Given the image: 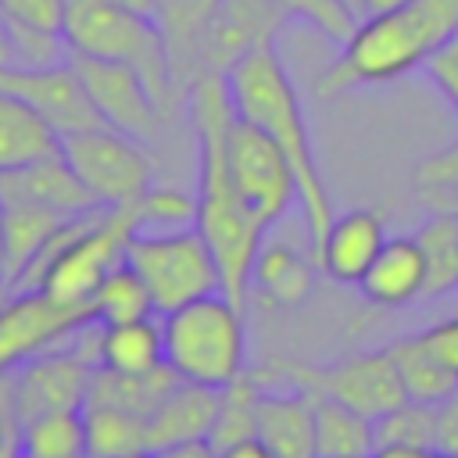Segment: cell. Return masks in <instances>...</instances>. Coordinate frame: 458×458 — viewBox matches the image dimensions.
<instances>
[{"label": "cell", "mask_w": 458, "mask_h": 458, "mask_svg": "<svg viewBox=\"0 0 458 458\" xmlns=\"http://www.w3.org/2000/svg\"><path fill=\"white\" fill-rule=\"evenodd\" d=\"M190 122L197 132L200 172H197V229L208 240L222 293L243 308L254 258L265 243V225L243 208L233 172H229V129L236 122V107L225 86V75H200L190 86Z\"/></svg>", "instance_id": "6da1fadb"}, {"label": "cell", "mask_w": 458, "mask_h": 458, "mask_svg": "<svg viewBox=\"0 0 458 458\" xmlns=\"http://www.w3.org/2000/svg\"><path fill=\"white\" fill-rule=\"evenodd\" d=\"M225 86L233 97L236 118L258 125L286 154L293 179H297V204H301L308 240L315 250V243L326 236V229L333 222V204H329V190L322 182V172H318V161L311 150L304 107H301L297 89L276 54V43H261L250 54H243L225 72Z\"/></svg>", "instance_id": "7a4b0ae2"}, {"label": "cell", "mask_w": 458, "mask_h": 458, "mask_svg": "<svg viewBox=\"0 0 458 458\" xmlns=\"http://www.w3.org/2000/svg\"><path fill=\"white\" fill-rule=\"evenodd\" d=\"M458 32V0H411L354 25L344 54L318 82L322 93L390 82L429 61Z\"/></svg>", "instance_id": "3957f363"}, {"label": "cell", "mask_w": 458, "mask_h": 458, "mask_svg": "<svg viewBox=\"0 0 458 458\" xmlns=\"http://www.w3.org/2000/svg\"><path fill=\"white\" fill-rule=\"evenodd\" d=\"M165 336V365L200 386L222 390L236 376H243L247 361V329L243 308L225 293L197 297L161 318Z\"/></svg>", "instance_id": "277c9868"}, {"label": "cell", "mask_w": 458, "mask_h": 458, "mask_svg": "<svg viewBox=\"0 0 458 458\" xmlns=\"http://www.w3.org/2000/svg\"><path fill=\"white\" fill-rule=\"evenodd\" d=\"M64 39L72 54L132 64L136 72H143L154 97L168 107L175 79L165 36L154 18L132 14L111 0H64Z\"/></svg>", "instance_id": "5b68a950"}, {"label": "cell", "mask_w": 458, "mask_h": 458, "mask_svg": "<svg viewBox=\"0 0 458 458\" xmlns=\"http://www.w3.org/2000/svg\"><path fill=\"white\" fill-rule=\"evenodd\" d=\"M125 261L143 279L157 315H168L197 297L222 293L215 254L197 225L186 229H132L125 240Z\"/></svg>", "instance_id": "8992f818"}, {"label": "cell", "mask_w": 458, "mask_h": 458, "mask_svg": "<svg viewBox=\"0 0 458 458\" xmlns=\"http://www.w3.org/2000/svg\"><path fill=\"white\" fill-rule=\"evenodd\" d=\"M93 372L97 361H89L82 351H39L0 369L4 426L18 433L25 422L39 415L86 408Z\"/></svg>", "instance_id": "52a82bcc"}, {"label": "cell", "mask_w": 458, "mask_h": 458, "mask_svg": "<svg viewBox=\"0 0 458 458\" xmlns=\"http://www.w3.org/2000/svg\"><path fill=\"white\" fill-rule=\"evenodd\" d=\"M61 154L100 208H129L154 186V168L150 157L140 150V140L111 125H93L61 136Z\"/></svg>", "instance_id": "ba28073f"}, {"label": "cell", "mask_w": 458, "mask_h": 458, "mask_svg": "<svg viewBox=\"0 0 458 458\" xmlns=\"http://www.w3.org/2000/svg\"><path fill=\"white\" fill-rule=\"evenodd\" d=\"M229 172L243 208L265 229L297 204V179L286 154L243 118H236L229 129Z\"/></svg>", "instance_id": "9c48e42d"}, {"label": "cell", "mask_w": 458, "mask_h": 458, "mask_svg": "<svg viewBox=\"0 0 458 458\" xmlns=\"http://www.w3.org/2000/svg\"><path fill=\"white\" fill-rule=\"evenodd\" d=\"M72 68L104 125H111L140 143L157 140L161 122H165V104L154 97L143 72H136L132 64H122V61L89 57V54H72Z\"/></svg>", "instance_id": "30bf717a"}, {"label": "cell", "mask_w": 458, "mask_h": 458, "mask_svg": "<svg viewBox=\"0 0 458 458\" xmlns=\"http://www.w3.org/2000/svg\"><path fill=\"white\" fill-rule=\"evenodd\" d=\"M286 18L276 0H218L200 39V75H225L254 47L276 43Z\"/></svg>", "instance_id": "8fae6325"}, {"label": "cell", "mask_w": 458, "mask_h": 458, "mask_svg": "<svg viewBox=\"0 0 458 458\" xmlns=\"http://www.w3.org/2000/svg\"><path fill=\"white\" fill-rule=\"evenodd\" d=\"M89 322L93 315L86 308L57 304L39 290L14 293L7 304L0 301V369L47 351V344L75 336Z\"/></svg>", "instance_id": "7c38bea8"}, {"label": "cell", "mask_w": 458, "mask_h": 458, "mask_svg": "<svg viewBox=\"0 0 458 458\" xmlns=\"http://www.w3.org/2000/svg\"><path fill=\"white\" fill-rule=\"evenodd\" d=\"M0 89L14 93L29 107H36L61 136L104 125L97 107L89 104L72 61L57 68H18V64H0Z\"/></svg>", "instance_id": "4fadbf2b"}, {"label": "cell", "mask_w": 458, "mask_h": 458, "mask_svg": "<svg viewBox=\"0 0 458 458\" xmlns=\"http://www.w3.org/2000/svg\"><path fill=\"white\" fill-rule=\"evenodd\" d=\"M311 386L318 394H329V397L351 404L354 411H361L372 422L408 401V390L401 383V372L394 365L390 347L386 351H369V354L344 358V361L315 372L311 376Z\"/></svg>", "instance_id": "5bb4252c"}, {"label": "cell", "mask_w": 458, "mask_h": 458, "mask_svg": "<svg viewBox=\"0 0 458 458\" xmlns=\"http://www.w3.org/2000/svg\"><path fill=\"white\" fill-rule=\"evenodd\" d=\"M383 243H386L383 218L376 211H369V208H351L344 215H333L326 236L315 243L311 254L318 258V268L329 279L358 286L361 276L369 272V265L376 261Z\"/></svg>", "instance_id": "9a60e30c"}, {"label": "cell", "mask_w": 458, "mask_h": 458, "mask_svg": "<svg viewBox=\"0 0 458 458\" xmlns=\"http://www.w3.org/2000/svg\"><path fill=\"white\" fill-rule=\"evenodd\" d=\"M0 200H32L64 215H82L100 208L89 190L79 182L64 154H50L43 161H32L14 172H0Z\"/></svg>", "instance_id": "2e32d148"}, {"label": "cell", "mask_w": 458, "mask_h": 458, "mask_svg": "<svg viewBox=\"0 0 458 458\" xmlns=\"http://www.w3.org/2000/svg\"><path fill=\"white\" fill-rule=\"evenodd\" d=\"M358 290L383 308L408 304L415 297H426V258L415 236H394L379 247L376 261L361 276Z\"/></svg>", "instance_id": "e0dca14e"}, {"label": "cell", "mask_w": 458, "mask_h": 458, "mask_svg": "<svg viewBox=\"0 0 458 458\" xmlns=\"http://www.w3.org/2000/svg\"><path fill=\"white\" fill-rule=\"evenodd\" d=\"M218 411V390L215 386H200V383H186L179 379L165 401L150 411L147 419V433H150V454L182 440H200L211 433Z\"/></svg>", "instance_id": "ac0fdd59"}, {"label": "cell", "mask_w": 458, "mask_h": 458, "mask_svg": "<svg viewBox=\"0 0 458 458\" xmlns=\"http://www.w3.org/2000/svg\"><path fill=\"white\" fill-rule=\"evenodd\" d=\"M215 7L218 0H157L154 21L165 36L172 79L186 82V89L193 86V79H200V39Z\"/></svg>", "instance_id": "d6986e66"}, {"label": "cell", "mask_w": 458, "mask_h": 458, "mask_svg": "<svg viewBox=\"0 0 458 458\" xmlns=\"http://www.w3.org/2000/svg\"><path fill=\"white\" fill-rule=\"evenodd\" d=\"M61 154V132L25 100L0 89V172Z\"/></svg>", "instance_id": "ffe728a7"}, {"label": "cell", "mask_w": 458, "mask_h": 458, "mask_svg": "<svg viewBox=\"0 0 458 458\" xmlns=\"http://www.w3.org/2000/svg\"><path fill=\"white\" fill-rule=\"evenodd\" d=\"M258 440H265L276 458H318L311 394H261Z\"/></svg>", "instance_id": "44dd1931"}, {"label": "cell", "mask_w": 458, "mask_h": 458, "mask_svg": "<svg viewBox=\"0 0 458 458\" xmlns=\"http://www.w3.org/2000/svg\"><path fill=\"white\" fill-rule=\"evenodd\" d=\"M4 204V243H7V290L25 276L36 254L50 243V236L75 215L32 204V200H0Z\"/></svg>", "instance_id": "7402d4cb"}, {"label": "cell", "mask_w": 458, "mask_h": 458, "mask_svg": "<svg viewBox=\"0 0 458 458\" xmlns=\"http://www.w3.org/2000/svg\"><path fill=\"white\" fill-rule=\"evenodd\" d=\"M97 365L111 372H154L165 365V336L161 326L150 318L118 322V326H97Z\"/></svg>", "instance_id": "603a6c76"}, {"label": "cell", "mask_w": 458, "mask_h": 458, "mask_svg": "<svg viewBox=\"0 0 458 458\" xmlns=\"http://www.w3.org/2000/svg\"><path fill=\"white\" fill-rule=\"evenodd\" d=\"M311 419H315V454L318 458H369L376 447L372 419L354 411L351 404L311 390Z\"/></svg>", "instance_id": "cb8c5ba5"}, {"label": "cell", "mask_w": 458, "mask_h": 458, "mask_svg": "<svg viewBox=\"0 0 458 458\" xmlns=\"http://www.w3.org/2000/svg\"><path fill=\"white\" fill-rule=\"evenodd\" d=\"M250 283L279 308H297L311 297L315 290V268L308 261V254H301L297 247L286 243H261L254 268H250Z\"/></svg>", "instance_id": "d4e9b609"}, {"label": "cell", "mask_w": 458, "mask_h": 458, "mask_svg": "<svg viewBox=\"0 0 458 458\" xmlns=\"http://www.w3.org/2000/svg\"><path fill=\"white\" fill-rule=\"evenodd\" d=\"M175 383H179V376H175L168 365H161V369H154V372H140V376L111 372V369H100V365H97L86 404L125 408V411H136V415L150 419V411L165 401V394H168Z\"/></svg>", "instance_id": "484cf974"}, {"label": "cell", "mask_w": 458, "mask_h": 458, "mask_svg": "<svg viewBox=\"0 0 458 458\" xmlns=\"http://www.w3.org/2000/svg\"><path fill=\"white\" fill-rule=\"evenodd\" d=\"M82 419H86V458L150 454V433L143 415L107 404H86Z\"/></svg>", "instance_id": "4316f807"}, {"label": "cell", "mask_w": 458, "mask_h": 458, "mask_svg": "<svg viewBox=\"0 0 458 458\" xmlns=\"http://www.w3.org/2000/svg\"><path fill=\"white\" fill-rule=\"evenodd\" d=\"M390 354H394V365H397L401 383H404V390H408L411 401L440 404L451 390H458V376L437 361V354L426 347L422 333L390 344Z\"/></svg>", "instance_id": "83f0119b"}, {"label": "cell", "mask_w": 458, "mask_h": 458, "mask_svg": "<svg viewBox=\"0 0 458 458\" xmlns=\"http://www.w3.org/2000/svg\"><path fill=\"white\" fill-rule=\"evenodd\" d=\"M89 315L97 326H118V322H136V318H150L157 315L143 279L129 268V261L122 258L107 276L104 283L97 286L93 301H89Z\"/></svg>", "instance_id": "f1b7e54d"}, {"label": "cell", "mask_w": 458, "mask_h": 458, "mask_svg": "<svg viewBox=\"0 0 458 458\" xmlns=\"http://www.w3.org/2000/svg\"><path fill=\"white\" fill-rule=\"evenodd\" d=\"M426 258V297L458 286V211L437 208V215L415 233Z\"/></svg>", "instance_id": "f546056e"}, {"label": "cell", "mask_w": 458, "mask_h": 458, "mask_svg": "<svg viewBox=\"0 0 458 458\" xmlns=\"http://www.w3.org/2000/svg\"><path fill=\"white\" fill-rule=\"evenodd\" d=\"M18 447L47 458H86V419L82 408L50 411L18 429Z\"/></svg>", "instance_id": "4dcf8cb0"}, {"label": "cell", "mask_w": 458, "mask_h": 458, "mask_svg": "<svg viewBox=\"0 0 458 458\" xmlns=\"http://www.w3.org/2000/svg\"><path fill=\"white\" fill-rule=\"evenodd\" d=\"M258 401H261V390L254 379H247V372L218 390V411H215V422L208 433L218 451L236 440L258 437Z\"/></svg>", "instance_id": "1f68e13d"}, {"label": "cell", "mask_w": 458, "mask_h": 458, "mask_svg": "<svg viewBox=\"0 0 458 458\" xmlns=\"http://www.w3.org/2000/svg\"><path fill=\"white\" fill-rule=\"evenodd\" d=\"M376 429V447H419V451H437V404L426 401H404L383 419L372 422Z\"/></svg>", "instance_id": "d6a6232c"}, {"label": "cell", "mask_w": 458, "mask_h": 458, "mask_svg": "<svg viewBox=\"0 0 458 458\" xmlns=\"http://www.w3.org/2000/svg\"><path fill=\"white\" fill-rule=\"evenodd\" d=\"M136 229H186L197 225V197H186L175 186H150L136 204Z\"/></svg>", "instance_id": "836d02e7"}, {"label": "cell", "mask_w": 458, "mask_h": 458, "mask_svg": "<svg viewBox=\"0 0 458 458\" xmlns=\"http://www.w3.org/2000/svg\"><path fill=\"white\" fill-rule=\"evenodd\" d=\"M290 18H301L308 25H315L322 36L336 39V43H347L351 32H354V18L351 11L340 4V0H276Z\"/></svg>", "instance_id": "e575fe53"}, {"label": "cell", "mask_w": 458, "mask_h": 458, "mask_svg": "<svg viewBox=\"0 0 458 458\" xmlns=\"http://www.w3.org/2000/svg\"><path fill=\"white\" fill-rule=\"evenodd\" d=\"M0 11L21 25L64 32V0H0Z\"/></svg>", "instance_id": "d590c367"}, {"label": "cell", "mask_w": 458, "mask_h": 458, "mask_svg": "<svg viewBox=\"0 0 458 458\" xmlns=\"http://www.w3.org/2000/svg\"><path fill=\"white\" fill-rule=\"evenodd\" d=\"M422 72L433 79V86L444 93V100L458 111V32L437 54H429V61L422 64Z\"/></svg>", "instance_id": "8d00e7d4"}, {"label": "cell", "mask_w": 458, "mask_h": 458, "mask_svg": "<svg viewBox=\"0 0 458 458\" xmlns=\"http://www.w3.org/2000/svg\"><path fill=\"white\" fill-rule=\"evenodd\" d=\"M422 340H426V347L437 354V361L458 376V315H454V318H444V322H437V326H429V329L422 333Z\"/></svg>", "instance_id": "74e56055"}, {"label": "cell", "mask_w": 458, "mask_h": 458, "mask_svg": "<svg viewBox=\"0 0 458 458\" xmlns=\"http://www.w3.org/2000/svg\"><path fill=\"white\" fill-rule=\"evenodd\" d=\"M437 451L458 454V390H451L437 404Z\"/></svg>", "instance_id": "f35d334b"}, {"label": "cell", "mask_w": 458, "mask_h": 458, "mask_svg": "<svg viewBox=\"0 0 458 458\" xmlns=\"http://www.w3.org/2000/svg\"><path fill=\"white\" fill-rule=\"evenodd\" d=\"M150 458H222V451L211 444V437H200V440H182V444L161 447Z\"/></svg>", "instance_id": "ab89813d"}, {"label": "cell", "mask_w": 458, "mask_h": 458, "mask_svg": "<svg viewBox=\"0 0 458 458\" xmlns=\"http://www.w3.org/2000/svg\"><path fill=\"white\" fill-rule=\"evenodd\" d=\"M222 458H276L272 447L258 437H247V440H236L229 447H222Z\"/></svg>", "instance_id": "60d3db41"}, {"label": "cell", "mask_w": 458, "mask_h": 458, "mask_svg": "<svg viewBox=\"0 0 458 458\" xmlns=\"http://www.w3.org/2000/svg\"><path fill=\"white\" fill-rule=\"evenodd\" d=\"M433 451H419V447H390V444H379L372 447L369 458H429Z\"/></svg>", "instance_id": "b9f144b4"}, {"label": "cell", "mask_w": 458, "mask_h": 458, "mask_svg": "<svg viewBox=\"0 0 458 458\" xmlns=\"http://www.w3.org/2000/svg\"><path fill=\"white\" fill-rule=\"evenodd\" d=\"M0 64H14V50H11V25L7 14L0 11Z\"/></svg>", "instance_id": "7bdbcfd3"}, {"label": "cell", "mask_w": 458, "mask_h": 458, "mask_svg": "<svg viewBox=\"0 0 458 458\" xmlns=\"http://www.w3.org/2000/svg\"><path fill=\"white\" fill-rule=\"evenodd\" d=\"M111 4H118L132 14H143V18H154V11H157V0H111Z\"/></svg>", "instance_id": "ee69618b"}, {"label": "cell", "mask_w": 458, "mask_h": 458, "mask_svg": "<svg viewBox=\"0 0 458 458\" xmlns=\"http://www.w3.org/2000/svg\"><path fill=\"white\" fill-rule=\"evenodd\" d=\"M7 297V243H4V204H0V301Z\"/></svg>", "instance_id": "f6af8a7d"}, {"label": "cell", "mask_w": 458, "mask_h": 458, "mask_svg": "<svg viewBox=\"0 0 458 458\" xmlns=\"http://www.w3.org/2000/svg\"><path fill=\"white\" fill-rule=\"evenodd\" d=\"M411 0H365V18L369 14H379V11H394V7H404Z\"/></svg>", "instance_id": "bcb514c9"}, {"label": "cell", "mask_w": 458, "mask_h": 458, "mask_svg": "<svg viewBox=\"0 0 458 458\" xmlns=\"http://www.w3.org/2000/svg\"><path fill=\"white\" fill-rule=\"evenodd\" d=\"M340 4L351 11V18H354V21H361V18H365V0H340Z\"/></svg>", "instance_id": "7dc6e473"}, {"label": "cell", "mask_w": 458, "mask_h": 458, "mask_svg": "<svg viewBox=\"0 0 458 458\" xmlns=\"http://www.w3.org/2000/svg\"><path fill=\"white\" fill-rule=\"evenodd\" d=\"M18 458H47V454H29V451H21V447H18Z\"/></svg>", "instance_id": "c3c4849f"}, {"label": "cell", "mask_w": 458, "mask_h": 458, "mask_svg": "<svg viewBox=\"0 0 458 458\" xmlns=\"http://www.w3.org/2000/svg\"><path fill=\"white\" fill-rule=\"evenodd\" d=\"M429 458H458V454H440V451H433Z\"/></svg>", "instance_id": "681fc988"}, {"label": "cell", "mask_w": 458, "mask_h": 458, "mask_svg": "<svg viewBox=\"0 0 458 458\" xmlns=\"http://www.w3.org/2000/svg\"><path fill=\"white\" fill-rule=\"evenodd\" d=\"M129 458H150V454H129Z\"/></svg>", "instance_id": "f907efd6"}]
</instances>
